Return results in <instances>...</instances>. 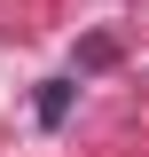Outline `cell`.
Instances as JSON below:
<instances>
[{"label": "cell", "mask_w": 149, "mask_h": 157, "mask_svg": "<svg viewBox=\"0 0 149 157\" xmlns=\"http://www.w3.org/2000/svg\"><path fill=\"white\" fill-rule=\"evenodd\" d=\"M71 118V78H47L39 86V126H63Z\"/></svg>", "instance_id": "cell-1"}]
</instances>
